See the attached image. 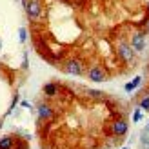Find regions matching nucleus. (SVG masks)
<instances>
[{"instance_id": "f257e3e1", "label": "nucleus", "mask_w": 149, "mask_h": 149, "mask_svg": "<svg viewBox=\"0 0 149 149\" xmlns=\"http://www.w3.org/2000/svg\"><path fill=\"white\" fill-rule=\"evenodd\" d=\"M26 11H27V17L29 18H36V17H40L42 7H40V4L36 2V0H31V2L26 4Z\"/></svg>"}, {"instance_id": "f03ea898", "label": "nucleus", "mask_w": 149, "mask_h": 149, "mask_svg": "<svg viewBox=\"0 0 149 149\" xmlns=\"http://www.w3.org/2000/svg\"><path fill=\"white\" fill-rule=\"evenodd\" d=\"M131 47L135 49V51H142L146 47V35L144 33H138L133 36V40H131Z\"/></svg>"}, {"instance_id": "7ed1b4c3", "label": "nucleus", "mask_w": 149, "mask_h": 149, "mask_svg": "<svg viewBox=\"0 0 149 149\" xmlns=\"http://www.w3.org/2000/svg\"><path fill=\"white\" fill-rule=\"evenodd\" d=\"M118 55H120L124 60H131V58H133V47L127 46V44H120V47H118Z\"/></svg>"}, {"instance_id": "20e7f679", "label": "nucleus", "mask_w": 149, "mask_h": 149, "mask_svg": "<svg viewBox=\"0 0 149 149\" xmlns=\"http://www.w3.org/2000/svg\"><path fill=\"white\" fill-rule=\"evenodd\" d=\"M89 78H91L93 82H102L104 78H106V73H104L102 68H93L91 71H89Z\"/></svg>"}, {"instance_id": "39448f33", "label": "nucleus", "mask_w": 149, "mask_h": 149, "mask_svg": "<svg viewBox=\"0 0 149 149\" xmlns=\"http://www.w3.org/2000/svg\"><path fill=\"white\" fill-rule=\"evenodd\" d=\"M125 131H127V122L118 120V122L113 124V133H115V135H124Z\"/></svg>"}, {"instance_id": "423d86ee", "label": "nucleus", "mask_w": 149, "mask_h": 149, "mask_svg": "<svg viewBox=\"0 0 149 149\" xmlns=\"http://www.w3.org/2000/svg\"><path fill=\"white\" fill-rule=\"evenodd\" d=\"M68 73H71V74H80V73H82V65H80V62L71 60V62L68 64Z\"/></svg>"}, {"instance_id": "0eeeda50", "label": "nucleus", "mask_w": 149, "mask_h": 149, "mask_svg": "<svg viewBox=\"0 0 149 149\" xmlns=\"http://www.w3.org/2000/svg\"><path fill=\"white\" fill-rule=\"evenodd\" d=\"M51 115H53V111H51L49 106H44L42 104V106L38 107V116L40 118H51Z\"/></svg>"}, {"instance_id": "6e6552de", "label": "nucleus", "mask_w": 149, "mask_h": 149, "mask_svg": "<svg viewBox=\"0 0 149 149\" xmlns=\"http://www.w3.org/2000/svg\"><path fill=\"white\" fill-rule=\"evenodd\" d=\"M140 82H142V77H136L133 82H129V84H125V91H133V89H136L140 86Z\"/></svg>"}, {"instance_id": "1a4fd4ad", "label": "nucleus", "mask_w": 149, "mask_h": 149, "mask_svg": "<svg viewBox=\"0 0 149 149\" xmlns=\"http://www.w3.org/2000/svg\"><path fill=\"white\" fill-rule=\"evenodd\" d=\"M11 146H13V140L9 136L0 138V149H11Z\"/></svg>"}, {"instance_id": "9d476101", "label": "nucleus", "mask_w": 149, "mask_h": 149, "mask_svg": "<svg viewBox=\"0 0 149 149\" xmlns=\"http://www.w3.org/2000/svg\"><path fill=\"white\" fill-rule=\"evenodd\" d=\"M55 93H56V86H55V84H47V86H46V95L53 96Z\"/></svg>"}, {"instance_id": "9b49d317", "label": "nucleus", "mask_w": 149, "mask_h": 149, "mask_svg": "<svg viewBox=\"0 0 149 149\" xmlns=\"http://www.w3.org/2000/svg\"><path fill=\"white\" fill-rule=\"evenodd\" d=\"M140 109H147V111H149V96L140 102Z\"/></svg>"}, {"instance_id": "f8f14e48", "label": "nucleus", "mask_w": 149, "mask_h": 149, "mask_svg": "<svg viewBox=\"0 0 149 149\" xmlns=\"http://www.w3.org/2000/svg\"><path fill=\"white\" fill-rule=\"evenodd\" d=\"M18 35H20V42H26V38H27V33H26V29H24V27H20Z\"/></svg>"}, {"instance_id": "ddd939ff", "label": "nucleus", "mask_w": 149, "mask_h": 149, "mask_svg": "<svg viewBox=\"0 0 149 149\" xmlns=\"http://www.w3.org/2000/svg\"><path fill=\"white\" fill-rule=\"evenodd\" d=\"M140 118H142V111L136 109V111H135V116H133V122H138Z\"/></svg>"}, {"instance_id": "4468645a", "label": "nucleus", "mask_w": 149, "mask_h": 149, "mask_svg": "<svg viewBox=\"0 0 149 149\" xmlns=\"http://www.w3.org/2000/svg\"><path fill=\"white\" fill-rule=\"evenodd\" d=\"M87 93L91 95V96H100V95H102V93H98V91H87Z\"/></svg>"}, {"instance_id": "2eb2a0df", "label": "nucleus", "mask_w": 149, "mask_h": 149, "mask_svg": "<svg viewBox=\"0 0 149 149\" xmlns=\"http://www.w3.org/2000/svg\"><path fill=\"white\" fill-rule=\"evenodd\" d=\"M22 107H29V109H31V104H29V102H22Z\"/></svg>"}, {"instance_id": "dca6fc26", "label": "nucleus", "mask_w": 149, "mask_h": 149, "mask_svg": "<svg viewBox=\"0 0 149 149\" xmlns=\"http://www.w3.org/2000/svg\"><path fill=\"white\" fill-rule=\"evenodd\" d=\"M147 33H149V20H147Z\"/></svg>"}, {"instance_id": "f3484780", "label": "nucleus", "mask_w": 149, "mask_h": 149, "mask_svg": "<svg viewBox=\"0 0 149 149\" xmlns=\"http://www.w3.org/2000/svg\"><path fill=\"white\" fill-rule=\"evenodd\" d=\"M147 11H149V4H147Z\"/></svg>"}, {"instance_id": "a211bd4d", "label": "nucleus", "mask_w": 149, "mask_h": 149, "mask_svg": "<svg viewBox=\"0 0 149 149\" xmlns=\"http://www.w3.org/2000/svg\"><path fill=\"white\" fill-rule=\"evenodd\" d=\"M0 49H2V44H0Z\"/></svg>"}, {"instance_id": "6ab92c4d", "label": "nucleus", "mask_w": 149, "mask_h": 149, "mask_svg": "<svg viewBox=\"0 0 149 149\" xmlns=\"http://www.w3.org/2000/svg\"><path fill=\"white\" fill-rule=\"evenodd\" d=\"M124 149H125V147H124Z\"/></svg>"}]
</instances>
